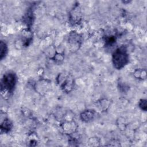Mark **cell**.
<instances>
[{"label":"cell","mask_w":147,"mask_h":147,"mask_svg":"<svg viewBox=\"0 0 147 147\" xmlns=\"http://www.w3.org/2000/svg\"><path fill=\"white\" fill-rule=\"evenodd\" d=\"M140 106L142 109L146 111V100H145V99L141 100L140 103Z\"/></svg>","instance_id":"cell-12"},{"label":"cell","mask_w":147,"mask_h":147,"mask_svg":"<svg viewBox=\"0 0 147 147\" xmlns=\"http://www.w3.org/2000/svg\"><path fill=\"white\" fill-rule=\"evenodd\" d=\"M112 60L117 69L123 68L129 61V56L125 47H121L117 48L113 54Z\"/></svg>","instance_id":"cell-1"},{"label":"cell","mask_w":147,"mask_h":147,"mask_svg":"<svg viewBox=\"0 0 147 147\" xmlns=\"http://www.w3.org/2000/svg\"><path fill=\"white\" fill-rule=\"evenodd\" d=\"M80 41L81 38L78 34L74 32L70 34L68 37V42L71 48L74 47V50H75V48H78V46L80 45Z\"/></svg>","instance_id":"cell-4"},{"label":"cell","mask_w":147,"mask_h":147,"mask_svg":"<svg viewBox=\"0 0 147 147\" xmlns=\"http://www.w3.org/2000/svg\"><path fill=\"white\" fill-rule=\"evenodd\" d=\"M12 123L7 118H4L3 121H1V131H4L5 132L9 131L12 127Z\"/></svg>","instance_id":"cell-8"},{"label":"cell","mask_w":147,"mask_h":147,"mask_svg":"<svg viewBox=\"0 0 147 147\" xmlns=\"http://www.w3.org/2000/svg\"><path fill=\"white\" fill-rule=\"evenodd\" d=\"M7 52V47L5 42L1 41L0 44V56L1 59L2 60L3 58L6 56Z\"/></svg>","instance_id":"cell-9"},{"label":"cell","mask_w":147,"mask_h":147,"mask_svg":"<svg viewBox=\"0 0 147 147\" xmlns=\"http://www.w3.org/2000/svg\"><path fill=\"white\" fill-rule=\"evenodd\" d=\"M70 19L73 24H76L81 19V13L78 6L75 7L70 13Z\"/></svg>","instance_id":"cell-5"},{"label":"cell","mask_w":147,"mask_h":147,"mask_svg":"<svg viewBox=\"0 0 147 147\" xmlns=\"http://www.w3.org/2000/svg\"><path fill=\"white\" fill-rule=\"evenodd\" d=\"M16 83V76L14 74L9 72L4 75L1 82V94L4 96L11 92Z\"/></svg>","instance_id":"cell-2"},{"label":"cell","mask_w":147,"mask_h":147,"mask_svg":"<svg viewBox=\"0 0 147 147\" xmlns=\"http://www.w3.org/2000/svg\"><path fill=\"white\" fill-rule=\"evenodd\" d=\"M134 75L137 76H136V78H141L143 79L144 78V79L146 78V72L145 71H143V70H137L136 71V72H134Z\"/></svg>","instance_id":"cell-10"},{"label":"cell","mask_w":147,"mask_h":147,"mask_svg":"<svg viewBox=\"0 0 147 147\" xmlns=\"http://www.w3.org/2000/svg\"><path fill=\"white\" fill-rule=\"evenodd\" d=\"M63 58H64V57H63V55H61V53H57L53 57L55 61H56V62H59V63H60V61H63Z\"/></svg>","instance_id":"cell-11"},{"label":"cell","mask_w":147,"mask_h":147,"mask_svg":"<svg viewBox=\"0 0 147 147\" xmlns=\"http://www.w3.org/2000/svg\"><path fill=\"white\" fill-rule=\"evenodd\" d=\"M95 115V113L93 111L90 110H87L83 111L80 114V118L84 122H88L93 119Z\"/></svg>","instance_id":"cell-7"},{"label":"cell","mask_w":147,"mask_h":147,"mask_svg":"<svg viewBox=\"0 0 147 147\" xmlns=\"http://www.w3.org/2000/svg\"><path fill=\"white\" fill-rule=\"evenodd\" d=\"M63 129L68 134L74 133L76 130V125L73 121H66L63 124Z\"/></svg>","instance_id":"cell-6"},{"label":"cell","mask_w":147,"mask_h":147,"mask_svg":"<svg viewBox=\"0 0 147 147\" xmlns=\"http://www.w3.org/2000/svg\"><path fill=\"white\" fill-rule=\"evenodd\" d=\"M57 82L64 91L69 92L72 88L74 79L70 75L61 74L57 78Z\"/></svg>","instance_id":"cell-3"}]
</instances>
